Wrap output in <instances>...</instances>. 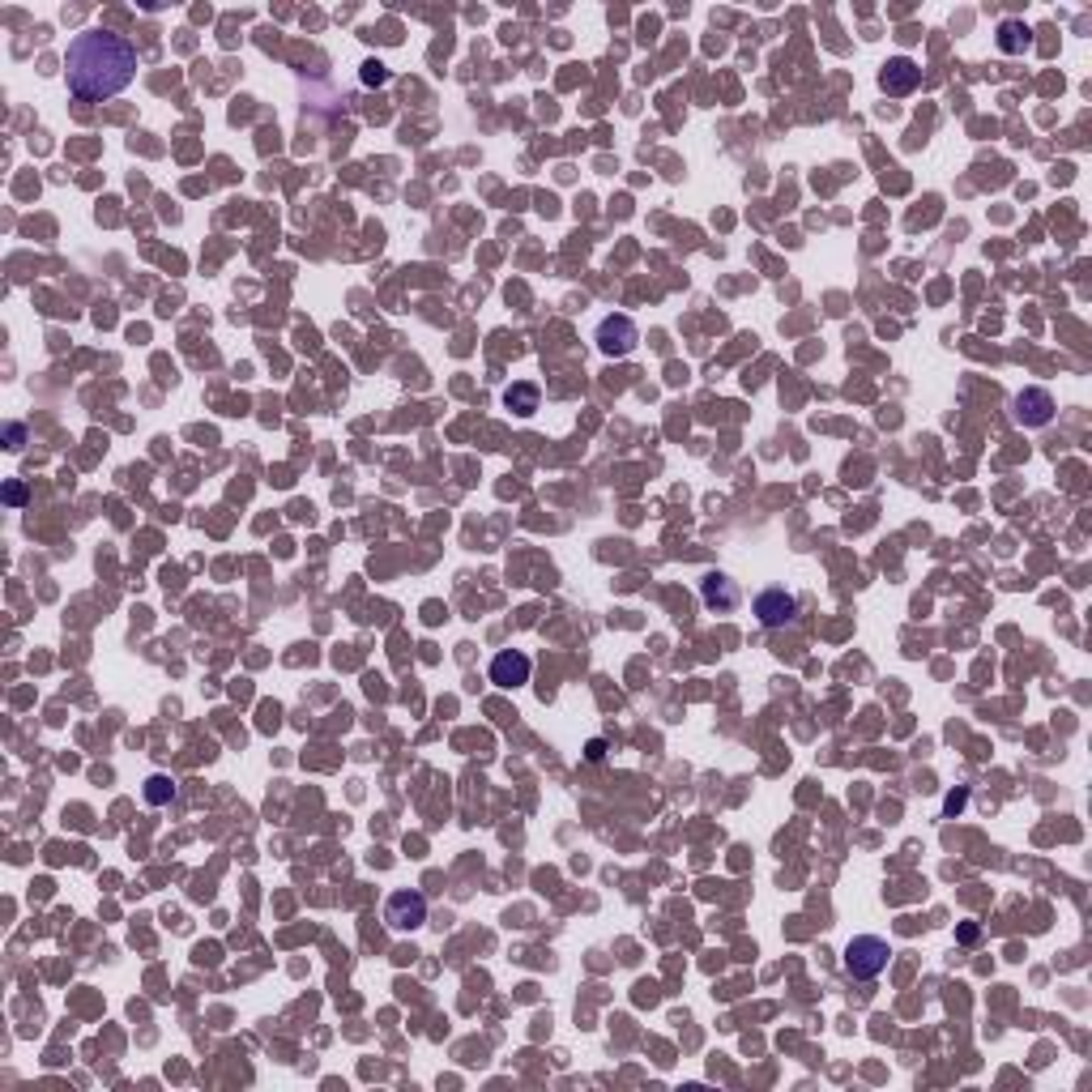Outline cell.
I'll use <instances>...</instances> for the list:
<instances>
[{
    "instance_id": "obj_1",
    "label": "cell",
    "mask_w": 1092,
    "mask_h": 1092,
    "mask_svg": "<svg viewBox=\"0 0 1092 1092\" xmlns=\"http://www.w3.org/2000/svg\"><path fill=\"white\" fill-rule=\"evenodd\" d=\"M137 78V48L124 34L86 30L64 52V82L82 102H102L128 90Z\"/></svg>"
},
{
    "instance_id": "obj_2",
    "label": "cell",
    "mask_w": 1092,
    "mask_h": 1092,
    "mask_svg": "<svg viewBox=\"0 0 1092 1092\" xmlns=\"http://www.w3.org/2000/svg\"><path fill=\"white\" fill-rule=\"evenodd\" d=\"M888 956H892L888 939H879V935H854L850 943H845L840 965H845V973H850V977L870 981V977H879V973L888 969Z\"/></svg>"
},
{
    "instance_id": "obj_3",
    "label": "cell",
    "mask_w": 1092,
    "mask_h": 1092,
    "mask_svg": "<svg viewBox=\"0 0 1092 1092\" xmlns=\"http://www.w3.org/2000/svg\"><path fill=\"white\" fill-rule=\"evenodd\" d=\"M637 342H641V329H637V321H631V316H607L602 325H597V350H602L607 359H623V355H631V350H637Z\"/></svg>"
},
{
    "instance_id": "obj_4",
    "label": "cell",
    "mask_w": 1092,
    "mask_h": 1092,
    "mask_svg": "<svg viewBox=\"0 0 1092 1092\" xmlns=\"http://www.w3.org/2000/svg\"><path fill=\"white\" fill-rule=\"evenodd\" d=\"M384 922H389L393 931H418L422 922H427V896L406 888V892H393L389 901H384Z\"/></svg>"
},
{
    "instance_id": "obj_5",
    "label": "cell",
    "mask_w": 1092,
    "mask_h": 1092,
    "mask_svg": "<svg viewBox=\"0 0 1092 1092\" xmlns=\"http://www.w3.org/2000/svg\"><path fill=\"white\" fill-rule=\"evenodd\" d=\"M794 615H798V597L781 585H772L756 597V619L764 627H786V623H794Z\"/></svg>"
},
{
    "instance_id": "obj_6",
    "label": "cell",
    "mask_w": 1092,
    "mask_h": 1092,
    "mask_svg": "<svg viewBox=\"0 0 1092 1092\" xmlns=\"http://www.w3.org/2000/svg\"><path fill=\"white\" fill-rule=\"evenodd\" d=\"M918 82H922V68H918V60H909V56H892L884 68H879V90L892 94V98L913 94Z\"/></svg>"
},
{
    "instance_id": "obj_7",
    "label": "cell",
    "mask_w": 1092,
    "mask_h": 1092,
    "mask_svg": "<svg viewBox=\"0 0 1092 1092\" xmlns=\"http://www.w3.org/2000/svg\"><path fill=\"white\" fill-rule=\"evenodd\" d=\"M530 671H534V661L521 649H504V653L491 657V683L496 687H525L530 683Z\"/></svg>"
},
{
    "instance_id": "obj_8",
    "label": "cell",
    "mask_w": 1092,
    "mask_h": 1092,
    "mask_svg": "<svg viewBox=\"0 0 1092 1092\" xmlns=\"http://www.w3.org/2000/svg\"><path fill=\"white\" fill-rule=\"evenodd\" d=\"M700 597H704V607H709V611L730 615V611H738V602H743V589H738L726 572H709L700 581Z\"/></svg>"
},
{
    "instance_id": "obj_9",
    "label": "cell",
    "mask_w": 1092,
    "mask_h": 1092,
    "mask_svg": "<svg viewBox=\"0 0 1092 1092\" xmlns=\"http://www.w3.org/2000/svg\"><path fill=\"white\" fill-rule=\"evenodd\" d=\"M1011 414H1015V422H1025V427H1045L1054 418V397L1045 389H1025V393H1015Z\"/></svg>"
},
{
    "instance_id": "obj_10",
    "label": "cell",
    "mask_w": 1092,
    "mask_h": 1092,
    "mask_svg": "<svg viewBox=\"0 0 1092 1092\" xmlns=\"http://www.w3.org/2000/svg\"><path fill=\"white\" fill-rule=\"evenodd\" d=\"M504 406L512 414H521V418H530L542 406V389H538L534 380H517V384H508V389H504Z\"/></svg>"
},
{
    "instance_id": "obj_11",
    "label": "cell",
    "mask_w": 1092,
    "mask_h": 1092,
    "mask_svg": "<svg viewBox=\"0 0 1092 1092\" xmlns=\"http://www.w3.org/2000/svg\"><path fill=\"white\" fill-rule=\"evenodd\" d=\"M999 48L1007 52V56H1015V52H1029L1033 48V30L1025 26V22H999Z\"/></svg>"
},
{
    "instance_id": "obj_12",
    "label": "cell",
    "mask_w": 1092,
    "mask_h": 1092,
    "mask_svg": "<svg viewBox=\"0 0 1092 1092\" xmlns=\"http://www.w3.org/2000/svg\"><path fill=\"white\" fill-rule=\"evenodd\" d=\"M171 798H175V781H171V777H163V772H158V777L146 781V802L163 806V802H171Z\"/></svg>"
},
{
    "instance_id": "obj_13",
    "label": "cell",
    "mask_w": 1092,
    "mask_h": 1092,
    "mask_svg": "<svg viewBox=\"0 0 1092 1092\" xmlns=\"http://www.w3.org/2000/svg\"><path fill=\"white\" fill-rule=\"evenodd\" d=\"M384 82H389V68H384L380 60H367L363 64V86H384Z\"/></svg>"
},
{
    "instance_id": "obj_14",
    "label": "cell",
    "mask_w": 1092,
    "mask_h": 1092,
    "mask_svg": "<svg viewBox=\"0 0 1092 1092\" xmlns=\"http://www.w3.org/2000/svg\"><path fill=\"white\" fill-rule=\"evenodd\" d=\"M5 440H9V452H22V448H26V427H22V422H9V427H5Z\"/></svg>"
},
{
    "instance_id": "obj_15",
    "label": "cell",
    "mask_w": 1092,
    "mask_h": 1092,
    "mask_svg": "<svg viewBox=\"0 0 1092 1092\" xmlns=\"http://www.w3.org/2000/svg\"><path fill=\"white\" fill-rule=\"evenodd\" d=\"M5 500H9V504H22V500H26V486H22V482H9V486H5Z\"/></svg>"
},
{
    "instance_id": "obj_16",
    "label": "cell",
    "mask_w": 1092,
    "mask_h": 1092,
    "mask_svg": "<svg viewBox=\"0 0 1092 1092\" xmlns=\"http://www.w3.org/2000/svg\"><path fill=\"white\" fill-rule=\"evenodd\" d=\"M585 756H589V760H602V756H607V743H602V738H593Z\"/></svg>"
}]
</instances>
